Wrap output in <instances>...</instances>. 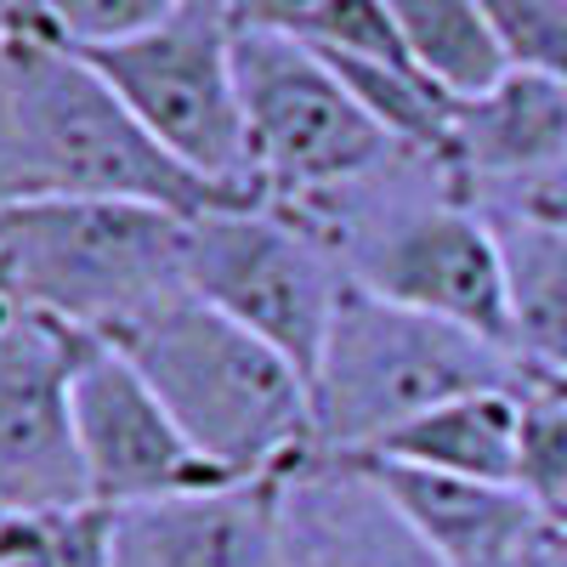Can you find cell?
Returning a JSON list of instances; mask_svg holds the SVG:
<instances>
[{
    "label": "cell",
    "instance_id": "obj_11",
    "mask_svg": "<svg viewBox=\"0 0 567 567\" xmlns=\"http://www.w3.org/2000/svg\"><path fill=\"white\" fill-rule=\"evenodd\" d=\"M290 567H449L363 460L307 454L278 477Z\"/></svg>",
    "mask_w": 567,
    "mask_h": 567
},
{
    "label": "cell",
    "instance_id": "obj_25",
    "mask_svg": "<svg viewBox=\"0 0 567 567\" xmlns=\"http://www.w3.org/2000/svg\"><path fill=\"white\" fill-rule=\"evenodd\" d=\"M505 210H523V216H539L550 227L567 233V165H556L550 176H539L534 187H523L516 199H505Z\"/></svg>",
    "mask_w": 567,
    "mask_h": 567
},
{
    "label": "cell",
    "instance_id": "obj_22",
    "mask_svg": "<svg viewBox=\"0 0 567 567\" xmlns=\"http://www.w3.org/2000/svg\"><path fill=\"white\" fill-rule=\"evenodd\" d=\"M511 69L567 85V0H483Z\"/></svg>",
    "mask_w": 567,
    "mask_h": 567
},
{
    "label": "cell",
    "instance_id": "obj_24",
    "mask_svg": "<svg viewBox=\"0 0 567 567\" xmlns=\"http://www.w3.org/2000/svg\"><path fill=\"white\" fill-rule=\"evenodd\" d=\"M318 0H227L239 29H267V34H296Z\"/></svg>",
    "mask_w": 567,
    "mask_h": 567
},
{
    "label": "cell",
    "instance_id": "obj_10",
    "mask_svg": "<svg viewBox=\"0 0 567 567\" xmlns=\"http://www.w3.org/2000/svg\"><path fill=\"white\" fill-rule=\"evenodd\" d=\"M74 425L91 505L131 511L176 494L221 488L227 477L182 437L159 392L114 341H91L74 374Z\"/></svg>",
    "mask_w": 567,
    "mask_h": 567
},
{
    "label": "cell",
    "instance_id": "obj_1",
    "mask_svg": "<svg viewBox=\"0 0 567 567\" xmlns=\"http://www.w3.org/2000/svg\"><path fill=\"white\" fill-rule=\"evenodd\" d=\"M278 216L323 239L352 290L460 323L511 352L499 239L488 210L465 199L443 159L409 148L341 194L290 205Z\"/></svg>",
    "mask_w": 567,
    "mask_h": 567
},
{
    "label": "cell",
    "instance_id": "obj_27",
    "mask_svg": "<svg viewBox=\"0 0 567 567\" xmlns=\"http://www.w3.org/2000/svg\"><path fill=\"white\" fill-rule=\"evenodd\" d=\"M34 7V0H0V23H12L18 12H29Z\"/></svg>",
    "mask_w": 567,
    "mask_h": 567
},
{
    "label": "cell",
    "instance_id": "obj_20",
    "mask_svg": "<svg viewBox=\"0 0 567 567\" xmlns=\"http://www.w3.org/2000/svg\"><path fill=\"white\" fill-rule=\"evenodd\" d=\"M296 40H307L312 52H329V58L414 69L409 45H403V29L392 18V0H318V7L307 12V23L296 29Z\"/></svg>",
    "mask_w": 567,
    "mask_h": 567
},
{
    "label": "cell",
    "instance_id": "obj_3",
    "mask_svg": "<svg viewBox=\"0 0 567 567\" xmlns=\"http://www.w3.org/2000/svg\"><path fill=\"white\" fill-rule=\"evenodd\" d=\"M187 227L136 199L34 194L0 210V301L74 336L120 341L131 323L187 296Z\"/></svg>",
    "mask_w": 567,
    "mask_h": 567
},
{
    "label": "cell",
    "instance_id": "obj_28",
    "mask_svg": "<svg viewBox=\"0 0 567 567\" xmlns=\"http://www.w3.org/2000/svg\"><path fill=\"white\" fill-rule=\"evenodd\" d=\"M545 386H556V392H561V398H567V374H561V381H545Z\"/></svg>",
    "mask_w": 567,
    "mask_h": 567
},
{
    "label": "cell",
    "instance_id": "obj_5",
    "mask_svg": "<svg viewBox=\"0 0 567 567\" xmlns=\"http://www.w3.org/2000/svg\"><path fill=\"white\" fill-rule=\"evenodd\" d=\"M312 432L318 454L369 460L409 420L471 392L534 386L505 347L460 323L392 307L369 290H347L312 369Z\"/></svg>",
    "mask_w": 567,
    "mask_h": 567
},
{
    "label": "cell",
    "instance_id": "obj_8",
    "mask_svg": "<svg viewBox=\"0 0 567 567\" xmlns=\"http://www.w3.org/2000/svg\"><path fill=\"white\" fill-rule=\"evenodd\" d=\"M347 290L329 245L272 205L210 210L187 227V296L278 347L307 381Z\"/></svg>",
    "mask_w": 567,
    "mask_h": 567
},
{
    "label": "cell",
    "instance_id": "obj_13",
    "mask_svg": "<svg viewBox=\"0 0 567 567\" xmlns=\"http://www.w3.org/2000/svg\"><path fill=\"white\" fill-rule=\"evenodd\" d=\"M556 165H567V85L511 69L454 109L449 171L471 205H505Z\"/></svg>",
    "mask_w": 567,
    "mask_h": 567
},
{
    "label": "cell",
    "instance_id": "obj_12",
    "mask_svg": "<svg viewBox=\"0 0 567 567\" xmlns=\"http://www.w3.org/2000/svg\"><path fill=\"white\" fill-rule=\"evenodd\" d=\"M114 567H290L278 477L114 511Z\"/></svg>",
    "mask_w": 567,
    "mask_h": 567
},
{
    "label": "cell",
    "instance_id": "obj_21",
    "mask_svg": "<svg viewBox=\"0 0 567 567\" xmlns=\"http://www.w3.org/2000/svg\"><path fill=\"white\" fill-rule=\"evenodd\" d=\"M516 488H523L545 523L567 511V398L556 386L523 392V465H516Z\"/></svg>",
    "mask_w": 567,
    "mask_h": 567
},
{
    "label": "cell",
    "instance_id": "obj_9",
    "mask_svg": "<svg viewBox=\"0 0 567 567\" xmlns=\"http://www.w3.org/2000/svg\"><path fill=\"white\" fill-rule=\"evenodd\" d=\"M91 336L0 301V516L91 505L74 374Z\"/></svg>",
    "mask_w": 567,
    "mask_h": 567
},
{
    "label": "cell",
    "instance_id": "obj_16",
    "mask_svg": "<svg viewBox=\"0 0 567 567\" xmlns=\"http://www.w3.org/2000/svg\"><path fill=\"white\" fill-rule=\"evenodd\" d=\"M523 392L528 386L454 398L432 414L409 420L369 460H398V465H425V471H449V477L516 488V465H523Z\"/></svg>",
    "mask_w": 567,
    "mask_h": 567
},
{
    "label": "cell",
    "instance_id": "obj_23",
    "mask_svg": "<svg viewBox=\"0 0 567 567\" xmlns=\"http://www.w3.org/2000/svg\"><path fill=\"white\" fill-rule=\"evenodd\" d=\"M34 199L29 187V159H23V120H18V80H12V52H7V23H0V210Z\"/></svg>",
    "mask_w": 567,
    "mask_h": 567
},
{
    "label": "cell",
    "instance_id": "obj_2",
    "mask_svg": "<svg viewBox=\"0 0 567 567\" xmlns=\"http://www.w3.org/2000/svg\"><path fill=\"white\" fill-rule=\"evenodd\" d=\"M159 392L182 437L227 483L284 477L318 454L307 374L233 318L176 296L114 341Z\"/></svg>",
    "mask_w": 567,
    "mask_h": 567
},
{
    "label": "cell",
    "instance_id": "obj_4",
    "mask_svg": "<svg viewBox=\"0 0 567 567\" xmlns=\"http://www.w3.org/2000/svg\"><path fill=\"white\" fill-rule=\"evenodd\" d=\"M7 52L18 80L23 159L34 194H80V199H136L176 216H210L261 205L245 194L187 171L165 142L142 125L120 91L63 40L34 29L29 18L7 23Z\"/></svg>",
    "mask_w": 567,
    "mask_h": 567
},
{
    "label": "cell",
    "instance_id": "obj_14",
    "mask_svg": "<svg viewBox=\"0 0 567 567\" xmlns=\"http://www.w3.org/2000/svg\"><path fill=\"white\" fill-rule=\"evenodd\" d=\"M363 465L409 516V528L449 567H511L550 528L539 505L511 483H471V477L398 465V460H363Z\"/></svg>",
    "mask_w": 567,
    "mask_h": 567
},
{
    "label": "cell",
    "instance_id": "obj_15",
    "mask_svg": "<svg viewBox=\"0 0 567 567\" xmlns=\"http://www.w3.org/2000/svg\"><path fill=\"white\" fill-rule=\"evenodd\" d=\"M483 210L505 267L511 358L523 363L534 386L561 381L567 374V233L505 205H483Z\"/></svg>",
    "mask_w": 567,
    "mask_h": 567
},
{
    "label": "cell",
    "instance_id": "obj_19",
    "mask_svg": "<svg viewBox=\"0 0 567 567\" xmlns=\"http://www.w3.org/2000/svg\"><path fill=\"white\" fill-rule=\"evenodd\" d=\"M182 7H194V0H34L18 18L63 40L69 52H103V45H125L165 29Z\"/></svg>",
    "mask_w": 567,
    "mask_h": 567
},
{
    "label": "cell",
    "instance_id": "obj_17",
    "mask_svg": "<svg viewBox=\"0 0 567 567\" xmlns=\"http://www.w3.org/2000/svg\"><path fill=\"white\" fill-rule=\"evenodd\" d=\"M392 18L414 69L432 80L449 103H471L511 74V58L494 34L483 0H392Z\"/></svg>",
    "mask_w": 567,
    "mask_h": 567
},
{
    "label": "cell",
    "instance_id": "obj_29",
    "mask_svg": "<svg viewBox=\"0 0 567 567\" xmlns=\"http://www.w3.org/2000/svg\"><path fill=\"white\" fill-rule=\"evenodd\" d=\"M550 528H561V534H567V511H561V516H556V523H550Z\"/></svg>",
    "mask_w": 567,
    "mask_h": 567
},
{
    "label": "cell",
    "instance_id": "obj_26",
    "mask_svg": "<svg viewBox=\"0 0 567 567\" xmlns=\"http://www.w3.org/2000/svg\"><path fill=\"white\" fill-rule=\"evenodd\" d=\"M511 567H567V534H561V528H545Z\"/></svg>",
    "mask_w": 567,
    "mask_h": 567
},
{
    "label": "cell",
    "instance_id": "obj_6",
    "mask_svg": "<svg viewBox=\"0 0 567 567\" xmlns=\"http://www.w3.org/2000/svg\"><path fill=\"white\" fill-rule=\"evenodd\" d=\"M233 69H239V109H245L256 194L272 210L341 194V187L409 154L403 142H392L363 114V103L329 69V58L296 34L239 29Z\"/></svg>",
    "mask_w": 567,
    "mask_h": 567
},
{
    "label": "cell",
    "instance_id": "obj_18",
    "mask_svg": "<svg viewBox=\"0 0 567 567\" xmlns=\"http://www.w3.org/2000/svg\"><path fill=\"white\" fill-rule=\"evenodd\" d=\"M0 567H114V511L74 505L0 516Z\"/></svg>",
    "mask_w": 567,
    "mask_h": 567
},
{
    "label": "cell",
    "instance_id": "obj_7",
    "mask_svg": "<svg viewBox=\"0 0 567 567\" xmlns=\"http://www.w3.org/2000/svg\"><path fill=\"white\" fill-rule=\"evenodd\" d=\"M233 40H239V23H233L227 0H194L165 29L80 58L194 176L227 187V194L261 199L245 142Z\"/></svg>",
    "mask_w": 567,
    "mask_h": 567
}]
</instances>
